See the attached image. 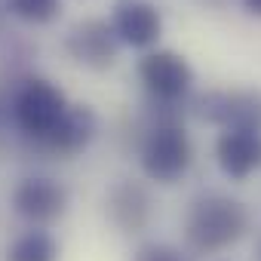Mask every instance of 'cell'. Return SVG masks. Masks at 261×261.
<instances>
[{
  "label": "cell",
  "mask_w": 261,
  "mask_h": 261,
  "mask_svg": "<svg viewBox=\"0 0 261 261\" xmlns=\"http://www.w3.org/2000/svg\"><path fill=\"white\" fill-rule=\"evenodd\" d=\"M252 224L249 206L227 194H203L185 215V246L197 255H212L237 246Z\"/></svg>",
  "instance_id": "1"
},
{
  "label": "cell",
  "mask_w": 261,
  "mask_h": 261,
  "mask_svg": "<svg viewBox=\"0 0 261 261\" xmlns=\"http://www.w3.org/2000/svg\"><path fill=\"white\" fill-rule=\"evenodd\" d=\"M139 163L142 172L157 185H175L185 178V172L194 163V145L188 129L181 126V117L151 120L139 145Z\"/></svg>",
  "instance_id": "2"
},
{
  "label": "cell",
  "mask_w": 261,
  "mask_h": 261,
  "mask_svg": "<svg viewBox=\"0 0 261 261\" xmlns=\"http://www.w3.org/2000/svg\"><path fill=\"white\" fill-rule=\"evenodd\" d=\"M68 108L65 92L46 77H25L13 95V120L34 145L59 126Z\"/></svg>",
  "instance_id": "3"
},
{
  "label": "cell",
  "mask_w": 261,
  "mask_h": 261,
  "mask_svg": "<svg viewBox=\"0 0 261 261\" xmlns=\"http://www.w3.org/2000/svg\"><path fill=\"white\" fill-rule=\"evenodd\" d=\"M139 80L151 101L178 105L194 86V68L175 49H151L139 59Z\"/></svg>",
  "instance_id": "4"
},
{
  "label": "cell",
  "mask_w": 261,
  "mask_h": 261,
  "mask_svg": "<svg viewBox=\"0 0 261 261\" xmlns=\"http://www.w3.org/2000/svg\"><path fill=\"white\" fill-rule=\"evenodd\" d=\"M194 111L221 129L261 133V89H209L194 101Z\"/></svg>",
  "instance_id": "5"
},
{
  "label": "cell",
  "mask_w": 261,
  "mask_h": 261,
  "mask_svg": "<svg viewBox=\"0 0 261 261\" xmlns=\"http://www.w3.org/2000/svg\"><path fill=\"white\" fill-rule=\"evenodd\" d=\"M120 37L108 19H83L65 34V53L89 71H108L120 56Z\"/></svg>",
  "instance_id": "6"
},
{
  "label": "cell",
  "mask_w": 261,
  "mask_h": 261,
  "mask_svg": "<svg viewBox=\"0 0 261 261\" xmlns=\"http://www.w3.org/2000/svg\"><path fill=\"white\" fill-rule=\"evenodd\" d=\"M13 209L19 218L34 227H46L59 221L68 209V188L49 175H28L13 191Z\"/></svg>",
  "instance_id": "7"
},
{
  "label": "cell",
  "mask_w": 261,
  "mask_h": 261,
  "mask_svg": "<svg viewBox=\"0 0 261 261\" xmlns=\"http://www.w3.org/2000/svg\"><path fill=\"white\" fill-rule=\"evenodd\" d=\"M105 215L120 233H139L154 218V197L148 185L136 178H120L105 194Z\"/></svg>",
  "instance_id": "8"
},
{
  "label": "cell",
  "mask_w": 261,
  "mask_h": 261,
  "mask_svg": "<svg viewBox=\"0 0 261 261\" xmlns=\"http://www.w3.org/2000/svg\"><path fill=\"white\" fill-rule=\"evenodd\" d=\"M111 25L123 46L151 53V46H157V40L163 34V13L151 0H120L114 7Z\"/></svg>",
  "instance_id": "9"
},
{
  "label": "cell",
  "mask_w": 261,
  "mask_h": 261,
  "mask_svg": "<svg viewBox=\"0 0 261 261\" xmlns=\"http://www.w3.org/2000/svg\"><path fill=\"white\" fill-rule=\"evenodd\" d=\"M215 163L230 181H246L261 169L258 129H221L215 139Z\"/></svg>",
  "instance_id": "10"
},
{
  "label": "cell",
  "mask_w": 261,
  "mask_h": 261,
  "mask_svg": "<svg viewBox=\"0 0 261 261\" xmlns=\"http://www.w3.org/2000/svg\"><path fill=\"white\" fill-rule=\"evenodd\" d=\"M98 133V114L89 108V105H71L65 111V117L59 120V126L53 129V133L37 142V148L43 154H53V157H74L80 151H86L92 145Z\"/></svg>",
  "instance_id": "11"
},
{
  "label": "cell",
  "mask_w": 261,
  "mask_h": 261,
  "mask_svg": "<svg viewBox=\"0 0 261 261\" xmlns=\"http://www.w3.org/2000/svg\"><path fill=\"white\" fill-rule=\"evenodd\" d=\"M4 261H59V243L53 233L31 227L7 246Z\"/></svg>",
  "instance_id": "12"
},
{
  "label": "cell",
  "mask_w": 261,
  "mask_h": 261,
  "mask_svg": "<svg viewBox=\"0 0 261 261\" xmlns=\"http://www.w3.org/2000/svg\"><path fill=\"white\" fill-rule=\"evenodd\" d=\"M7 10L28 25H49L62 13V0H7Z\"/></svg>",
  "instance_id": "13"
},
{
  "label": "cell",
  "mask_w": 261,
  "mask_h": 261,
  "mask_svg": "<svg viewBox=\"0 0 261 261\" xmlns=\"http://www.w3.org/2000/svg\"><path fill=\"white\" fill-rule=\"evenodd\" d=\"M133 261H188V258H185V252H181L178 246L151 240V243H142V246L136 249Z\"/></svg>",
  "instance_id": "14"
},
{
  "label": "cell",
  "mask_w": 261,
  "mask_h": 261,
  "mask_svg": "<svg viewBox=\"0 0 261 261\" xmlns=\"http://www.w3.org/2000/svg\"><path fill=\"white\" fill-rule=\"evenodd\" d=\"M240 4H243V10H246L249 16L261 19V0H240Z\"/></svg>",
  "instance_id": "15"
},
{
  "label": "cell",
  "mask_w": 261,
  "mask_h": 261,
  "mask_svg": "<svg viewBox=\"0 0 261 261\" xmlns=\"http://www.w3.org/2000/svg\"><path fill=\"white\" fill-rule=\"evenodd\" d=\"M7 13H10V10L0 7V34H4V25H7Z\"/></svg>",
  "instance_id": "16"
},
{
  "label": "cell",
  "mask_w": 261,
  "mask_h": 261,
  "mask_svg": "<svg viewBox=\"0 0 261 261\" xmlns=\"http://www.w3.org/2000/svg\"><path fill=\"white\" fill-rule=\"evenodd\" d=\"M255 261H261V237H258V246H255Z\"/></svg>",
  "instance_id": "17"
}]
</instances>
